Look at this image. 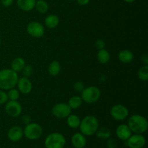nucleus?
<instances>
[{"label":"nucleus","instance_id":"nucleus-1","mask_svg":"<svg viewBox=\"0 0 148 148\" xmlns=\"http://www.w3.org/2000/svg\"><path fill=\"white\" fill-rule=\"evenodd\" d=\"M17 72L12 69H3L0 70V90H9L17 85L18 80Z\"/></svg>","mask_w":148,"mask_h":148},{"label":"nucleus","instance_id":"nucleus-2","mask_svg":"<svg viewBox=\"0 0 148 148\" xmlns=\"http://www.w3.org/2000/svg\"><path fill=\"white\" fill-rule=\"evenodd\" d=\"M79 128L80 132L85 136H92L99 128V121L94 116H86L80 121Z\"/></svg>","mask_w":148,"mask_h":148},{"label":"nucleus","instance_id":"nucleus-3","mask_svg":"<svg viewBox=\"0 0 148 148\" xmlns=\"http://www.w3.org/2000/svg\"><path fill=\"white\" fill-rule=\"evenodd\" d=\"M132 132L135 134H143L148 129L147 119L140 114H133L128 120V124Z\"/></svg>","mask_w":148,"mask_h":148},{"label":"nucleus","instance_id":"nucleus-4","mask_svg":"<svg viewBox=\"0 0 148 148\" xmlns=\"http://www.w3.org/2000/svg\"><path fill=\"white\" fill-rule=\"evenodd\" d=\"M101 90L96 86H90L84 88L81 92L82 101L88 104H92L97 102L101 97Z\"/></svg>","mask_w":148,"mask_h":148},{"label":"nucleus","instance_id":"nucleus-5","mask_svg":"<svg viewBox=\"0 0 148 148\" xmlns=\"http://www.w3.org/2000/svg\"><path fill=\"white\" fill-rule=\"evenodd\" d=\"M65 145L66 139L61 133H51L45 140V146L46 148H64Z\"/></svg>","mask_w":148,"mask_h":148},{"label":"nucleus","instance_id":"nucleus-6","mask_svg":"<svg viewBox=\"0 0 148 148\" xmlns=\"http://www.w3.org/2000/svg\"><path fill=\"white\" fill-rule=\"evenodd\" d=\"M23 134L27 139L30 140H38L43 134V128L37 123L27 124L23 130Z\"/></svg>","mask_w":148,"mask_h":148},{"label":"nucleus","instance_id":"nucleus-7","mask_svg":"<svg viewBox=\"0 0 148 148\" xmlns=\"http://www.w3.org/2000/svg\"><path fill=\"white\" fill-rule=\"evenodd\" d=\"M110 114L116 121H124L128 117L129 110L127 107L121 104H116L111 107Z\"/></svg>","mask_w":148,"mask_h":148},{"label":"nucleus","instance_id":"nucleus-8","mask_svg":"<svg viewBox=\"0 0 148 148\" xmlns=\"http://www.w3.org/2000/svg\"><path fill=\"white\" fill-rule=\"evenodd\" d=\"M52 114L53 116L58 119L66 118L72 113V109L67 103H59L55 104L51 109Z\"/></svg>","mask_w":148,"mask_h":148},{"label":"nucleus","instance_id":"nucleus-9","mask_svg":"<svg viewBox=\"0 0 148 148\" xmlns=\"http://www.w3.org/2000/svg\"><path fill=\"white\" fill-rule=\"evenodd\" d=\"M27 33L33 38H40L44 35L45 29L41 23L37 21L30 22L26 27Z\"/></svg>","mask_w":148,"mask_h":148},{"label":"nucleus","instance_id":"nucleus-10","mask_svg":"<svg viewBox=\"0 0 148 148\" xmlns=\"http://www.w3.org/2000/svg\"><path fill=\"white\" fill-rule=\"evenodd\" d=\"M5 112L10 116L18 117L21 115L23 108L17 101H8L5 103Z\"/></svg>","mask_w":148,"mask_h":148},{"label":"nucleus","instance_id":"nucleus-11","mask_svg":"<svg viewBox=\"0 0 148 148\" xmlns=\"http://www.w3.org/2000/svg\"><path fill=\"white\" fill-rule=\"evenodd\" d=\"M127 142V146L130 148H143L146 144L145 137L143 134H132Z\"/></svg>","mask_w":148,"mask_h":148},{"label":"nucleus","instance_id":"nucleus-12","mask_svg":"<svg viewBox=\"0 0 148 148\" xmlns=\"http://www.w3.org/2000/svg\"><path fill=\"white\" fill-rule=\"evenodd\" d=\"M17 90L20 91V93L29 94L33 89V84L28 77H23L19 78L17 82Z\"/></svg>","mask_w":148,"mask_h":148},{"label":"nucleus","instance_id":"nucleus-13","mask_svg":"<svg viewBox=\"0 0 148 148\" xmlns=\"http://www.w3.org/2000/svg\"><path fill=\"white\" fill-rule=\"evenodd\" d=\"M23 136V130L19 126H13L7 132V137L12 142L20 141Z\"/></svg>","mask_w":148,"mask_h":148},{"label":"nucleus","instance_id":"nucleus-14","mask_svg":"<svg viewBox=\"0 0 148 148\" xmlns=\"http://www.w3.org/2000/svg\"><path fill=\"white\" fill-rule=\"evenodd\" d=\"M116 134L119 140L127 141L132 134V132L127 124H122L117 127L116 130Z\"/></svg>","mask_w":148,"mask_h":148},{"label":"nucleus","instance_id":"nucleus-15","mask_svg":"<svg viewBox=\"0 0 148 148\" xmlns=\"http://www.w3.org/2000/svg\"><path fill=\"white\" fill-rule=\"evenodd\" d=\"M71 143L75 148H84L86 145V137L82 133H75L72 135Z\"/></svg>","mask_w":148,"mask_h":148},{"label":"nucleus","instance_id":"nucleus-16","mask_svg":"<svg viewBox=\"0 0 148 148\" xmlns=\"http://www.w3.org/2000/svg\"><path fill=\"white\" fill-rule=\"evenodd\" d=\"M36 0H17V5L20 10L30 12L35 8Z\"/></svg>","mask_w":148,"mask_h":148},{"label":"nucleus","instance_id":"nucleus-17","mask_svg":"<svg viewBox=\"0 0 148 148\" xmlns=\"http://www.w3.org/2000/svg\"><path fill=\"white\" fill-rule=\"evenodd\" d=\"M118 58L120 62H121L122 63L130 64L134 59V54L131 51L128 50V49H124L119 53Z\"/></svg>","mask_w":148,"mask_h":148},{"label":"nucleus","instance_id":"nucleus-18","mask_svg":"<svg viewBox=\"0 0 148 148\" xmlns=\"http://www.w3.org/2000/svg\"><path fill=\"white\" fill-rule=\"evenodd\" d=\"M44 23L46 27L50 29H53L59 24V18L56 14H49L45 18Z\"/></svg>","mask_w":148,"mask_h":148},{"label":"nucleus","instance_id":"nucleus-19","mask_svg":"<svg viewBox=\"0 0 148 148\" xmlns=\"http://www.w3.org/2000/svg\"><path fill=\"white\" fill-rule=\"evenodd\" d=\"M80 121V118L76 114H69L66 117V124H67L68 127L72 129L79 128Z\"/></svg>","mask_w":148,"mask_h":148},{"label":"nucleus","instance_id":"nucleus-20","mask_svg":"<svg viewBox=\"0 0 148 148\" xmlns=\"http://www.w3.org/2000/svg\"><path fill=\"white\" fill-rule=\"evenodd\" d=\"M111 59L110 53L106 49H103L101 50H98V53H97V59L98 62L102 64H106L108 63Z\"/></svg>","mask_w":148,"mask_h":148},{"label":"nucleus","instance_id":"nucleus-21","mask_svg":"<svg viewBox=\"0 0 148 148\" xmlns=\"http://www.w3.org/2000/svg\"><path fill=\"white\" fill-rule=\"evenodd\" d=\"M61 69H62V67H61L60 63L58 61H53L51 62L48 67V72L51 76L56 77L60 73Z\"/></svg>","mask_w":148,"mask_h":148},{"label":"nucleus","instance_id":"nucleus-22","mask_svg":"<svg viewBox=\"0 0 148 148\" xmlns=\"http://www.w3.org/2000/svg\"><path fill=\"white\" fill-rule=\"evenodd\" d=\"M25 65V62L24 59L21 57H17L13 59L12 62L11 69L16 72H21Z\"/></svg>","mask_w":148,"mask_h":148},{"label":"nucleus","instance_id":"nucleus-23","mask_svg":"<svg viewBox=\"0 0 148 148\" xmlns=\"http://www.w3.org/2000/svg\"><path fill=\"white\" fill-rule=\"evenodd\" d=\"M82 99L80 96L79 95H74V96L71 97L69 98V101H68V105L70 107L71 109H77L79 107L82 106Z\"/></svg>","mask_w":148,"mask_h":148},{"label":"nucleus","instance_id":"nucleus-24","mask_svg":"<svg viewBox=\"0 0 148 148\" xmlns=\"http://www.w3.org/2000/svg\"><path fill=\"white\" fill-rule=\"evenodd\" d=\"M35 8L40 14H45L49 10V4L45 0H38L36 2Z\"/></svg>","mask_w":148,"mask_h":148},{"label":"nucleus","instance_id":"nucleus-25","mask_svg":"<svg viewBox=\"0 0 148 148\" xmlns=\"http://www.w3.org/2000/svg\"><path fill=\"white\" fill-rule=\"evenodd\" d=\"M95 134H96L97 137L101 140H108L111 137V135L110 130L106 127H101L100 129L98 128Z\"/></svg>","mask_w":148,"mask_h":148},{"label":"nucleus","instance_id":"nucleus-26","mask_svg":"<svg viewBox=\"0 0 148 148\" xmlns=\"http://www.w3.org/2000/svg\"><path fill=\"white\" fill-rule=\"evenodd\" d=\"M137 75L140 80L146 81L148 80V65H143L140 68L137 72Z\"/></svg>","mask_w":148,"mask_h":148},{"label":"nucleus","instance_id":"nucleus-27","mask_svg":"<svg viewBox=\"0 0 148 148\" xmlns=\"http://www.w3.org/2000/svg\"><path fill=\"white\" fill-rule=\"evenodd\" d=\"M20 91L14 88L9 90L8 92H7V95H8V98L10 101H17V99L20 98Z\"/></svg>","mask_w":148,"mask_h":148},{"label":"nucleus","instance_id":"nucleus-28","mask_svg":"<svg viewBox=\"0 0 148 148\" xmlns=\"http://www.w3.org/2000/svg\"><path fill=\"white\" fill-rule=\"evenodd\" d=\"M23 72V77H29L32 75L33 72V66L30 64H27L25 65V66L23 67V69H22L21 71Z\"/></svg>","mask_w":148,"mask_h":148},{"label":"nucleus","instance_id":"nucleus-29","mask_svg":"<svg viewBox=\"0 0 148 148\" xmlns=\"http://www.w3.org/2000/svg\"><path fill=\"white\" fill-rule=\"evenodd\" d=\"M9 101L7 93L3 90H0V105L5 104Z\"/></svg>","mask_w":148,"mask_h":148},{"label":"nucleus","instance_id":"nucleus-30","mask_svg":"<svg viewBox=\"0 0 148 148\" xmlns=\"http://www.w3.org/2000/svg\"><path fill=\"white\" fill-rule=\"evenodd\" d=\"M85 88V85H84L83 82H80V81H78L76 82L74 84V89L76 92H81Z\"/></svg>","mask_w":148,"mask_h":148},{"label":"nucleus","instance_id":"nucleus-31","mask_svg":"<svg viewBox=\"0 0 148 148\" xmlns=\"http://www.w3.org/2000/svg\"><path fill=\"white\" fill-rule=\"evenodd\" d=\"M105 42H104L103 40L102 39H98V40L95 41V46L98 50H101V49H103L105 48Z\"/></svg>","mask_w":148,"mask_h":148},{"label":"nucleus","instance_id":"nucleus-32","mask_svg":"<svg viewBox=\"0 0 148 148\" xmlns=\"http://www.w3.org/2000/svg\"><path fill=\"white\" fill-rule=\"evenodd\" d=\"M107 146L108 148H116L117 147V143L115 140L113 139H108V142H107Z\"/></svg>","mask_w":148,"mask_h":148},{"label":"nucleus","instance_id":"nucleus-33","mask_svg":"<svg viewBox=\"0 0 148 148\" xmlns=\"http://www.w3.org/2000/svg\"><path fill=\"white\" fill-rule=\"evenodd\" d=\"M14 2V0H1V5L4 7H9Z\"/></svg>","mask_w":148,"mask_h":148},{"label":"nucleus","instance_id":"nucleus-34","mask_svg":"<svg viewBox=\"0 0 148 148\" xmlns=\"http://www.w3.org/2000/svg\"><path fill=\"white\" fill-rule=\"evenodd\" d=\"M22 121H23V124H25V125L30 124V121H31V119H30V116L28 115H24L22 116Z\"/></svg>","mask_w":148,"mask_h":148},{"label":"nucleus","instance_id":"nucleus-35","mask_svg":"<svg viewBox=\"0 0 148 148\" xmlns=\"http://www.w3.org/2000/svg\"><path fill=\"white\" fill-rule=\"evenodd\" d=\"M141 61L144 65H148V56L147 54H144L141 56Z\"/></svg>","mask_w":148,"mask_h":148},{"label":"nucleus","instance_id":"nucleus-36","mask_svg":"<svg viewBox=\"0 0 148 148\" xmlns=\"http://www.w3.org/2000/svg\"><path fill=\"white\" fill-rule=\"evenodd\" d=\"M78 4L81 6H85L89 4L90 0H77Z\"/></svg>","mask_w":148,"mask_h":148},{"label":"nucleus","instance_id":"nucleus-37","mask_svg":"<svg viewBox=\"0 0 148 148\" xmlns=\"http://www.w3.org/2000/svg\"><path fill=\"white\" fill-rule=\"evenodd\" d=\"M124 1L127 3H133L134 1H135L136 0H124Z\"/></svg>","mask_w":148,"mask_h":148},{"label":"nucleus","instance_id":"nucleus-38","mask_svg":"<svg viewBox=\"0 0 148 148\" xmlns=\"http://www.w3.org/2000/svg\"><path fill=\"white\" fill-rule=\"evenodd\" d=\"M0 46H1V38H0Z\"/></svg>","mask_w":148,"mask_h":148},{"label":"nucleus","instance_id":"nucleus-39","mask_svg":"<svg viewBox=\"0 0 148 148\" xmlns=\"http://www.w3.org/2000/svg\"><path fill=\"white\" fill-rule=\"evenodd\" d=\"M69 1H74V0H69Z\"/></svg>","mask_w":148,"mask_h":148}]
</instances>
